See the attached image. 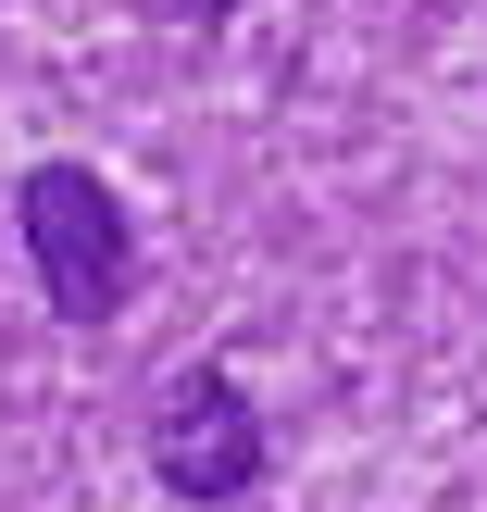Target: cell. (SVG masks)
Returning <instances> with one entry per match:
<instances>
[{"instance_id":"cell-1","label":"cell","mask_w":487,"mask_h":512,"mask_svg":"<svg viewBox=\"0 0 487 512\" xmlns=\"http://www.w3.org/2000/svg\"><path fill=\"white\" fill-rule=\"evenodd\" d=\"M13 213H25V250H38L50 313L63 325H113L125 288H138V225H125V200L100 188L88 163H38L13 188Z\"/></svg>"},{"instance_id":"cell-2","label":"cell","mask_w":487,"mask_h":512,"mask_svg":"<svg viewBox=\"0 0 487 512\" xmlns=\"http://www.w3.org/2000/svg\"><path fill=\"white\" fill-rule=\"evenodd\" d=\"M150 475L175 500H250L263 488V413H250L238 375H175L163 388V425H150Z\"/></svg>"},{"instance_id":"cell-3","label":"cell","mask_w":487,"mask_h":512,"mask_svg":"<svg viewBox=\"0 0 487 512\" xmlns=\"http://www.w3.org/2000/svg\"><path fill=\"white\" fill-rule=\"evenodd\" d=\"M163 13H188V25H225V13H238V0H163Z\"/></svg>"}]
</instances>
